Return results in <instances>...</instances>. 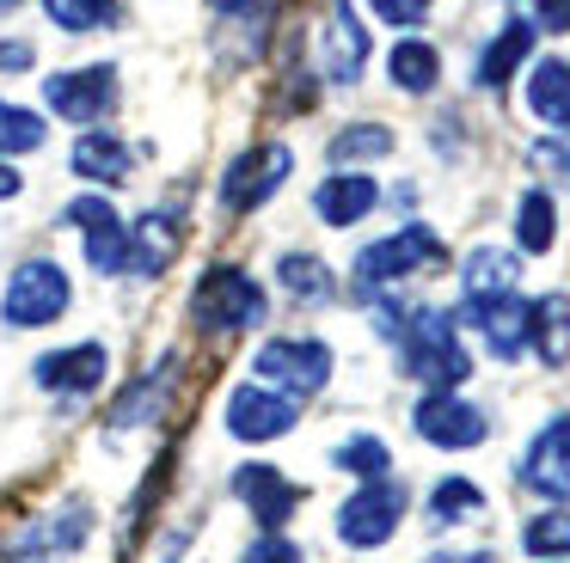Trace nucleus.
<instances>
[{"label": "nucleus", "instance_id": "2", "mask_svg": "<svg viewBox=\"0 0 570 563\" xmlns=\"http://www.w3.org/2000/svg\"><path fill=\"white\" fill-rule=\"evenodd\" d=\"M190 318L203 337H227V330H252L264 318V288L234 264H215L190 294Z\"/></svg>", "mask_w": 570, "mask_h": 563}, {"label": "nucleus", "instance_id": "27", "mask_svg": "<svg viewBox=\"0 0 570 563\" xmlns=\"http://www.w3.org/2000/svg\"><path fill=\"white\" fill-rule=\"evenodd\" d=\"M276 282H283L295 300H332V269L320 264V257H307V251H288L283 264H276Z\"/></svg>", "mask_w": 570, "mask_h": 563}, {"label": "nucleus", "instance_id": "9", "mask_svg": "<svg viewBox=\"0 0 570 563\" xmlns=\"http://www.w3.org/2000/svg\"><path fill=\"white\" fill-rule=\"evenodd\" d=\"M411 423H417V435L430 447H479L484 441V411L466 404L460 392H423Z\"/></svg>", "mask_w": 570, "mask_h": 563}, {"label": "nucleus", "instance_id": "38", "mask_svg": "<svg viewBox=\"0 0 570 563\" xmlns=\"http://www.w3.org/2000/svg\"><path fill=\"white\" fill-rule=\"evenodd\" d=\"M533 19L546 31H570V0H533Z\"/></svg>", "mask_w": 570, "mask_h": 563}, {"label": "nucleus", "instance_id": "3", "mask_svg": "<svg viewBox=\"0 0 570 563\" xmlns=\"http://www.w3.org/2000/svg\"><path fill=\"white\" fill-rule=\"evenodd\" d=\"M68 300H75V288H68L62 264H56V257H26V264L7 276L0 313H7V325L38 330V325H56V318L68 313Z\"/></svg>", "mask_w": 570, "mask_h": 563}, {"label": "nucleus", "instance_id": "5", "mask_svg": "<svg viewBox=\"0 0 570 563\" xmlns=\"http://www.w3.org/2000/svg\"><path fill=\"white\" fill-rule=\"evenodd\" d=\"M258 374L276 392H288V398H307V392H320L332 379V349L320 337H276L258 349Z\"/></svg>", "mask_w": 570, "mask_h": 563}, {"label": "nucleus", "instance_id": "39", "mask_svg": "<svg viewBox=\"0 0 570 563\" xmlns=\"http://www.w3.org/2000/svg\"><path fill=\"white\" fill-rule=\"evenodd\" d=\"M31 68V43H0V73H19Z\"/></svg>", "mask_w": 570, "mask_h": 563}, {"label": "nucleus", "instance_id": "29", "mask_svg": "<svg viewBox=\"0 0 570 563\" xmlns=\"http://www.w3.org/2000/svg\"><path fill=\"white\" fill-rule=\"evenodd\" d=\"M393 154V129L381 122H350V129L332 135V166H356V159H381Z\"/></svg>", "mask_w": 570, "mask_h": 563}, {"label": "nucleus", "instance_id": "23", "mask_svg": "<svg viewBox=\"0 0 570 563\" xmlns=\"http://www.w3.org/2000/svg\"><path fill=\"white\" fill-rule=\"evenodd\" d=\"M533 49V24L528 19H509L503 31L491 37V49L479 56V86H503L509 73L521 68V56Z\"/></svg>", "mask_w": 570, "mask_h": 563}, {"label": "nucleus", "instance_id": "22", "mask_svg": "<svg viewBox=\"0 0 570 563\" xmlns=\"http://www.w3.org/2000/svg\"><path fill=\"white\" fill-rule=\"evenodd\" d=\"M528 110L540 122H552V129H570V61H533Z\"/></svg>", "mask_w": 570, "mask_h": 563}, {"label": "nucleus", "instance_id": "10", "mask_svg": "<svg viewBox=\"0 0 570 563\" xmlns=\"http://www.w3.org/2000/svg\"><path fill=\"white\" fill-rule=\"evenodd\" d=\"M68 220L87 233V264L99 269V276L129 269V227L117 220V208L105 203V196H75V203H68Z\"/></svg>", "mask_w": 570, "mask_h": 563}, {"label": "nucleus", "instance_id": "26", "mask_svg": "<svg viewBox=\"0 0 570 563\" xmlns=\"http://www.w3.org/2000/svg\"><path fill=\"white\" fill-rule=\"evenodd\" d=\"M43 135H50V122H43L38 110L13 105V98H0V159H13V154H38Z\"/></svg>", "mask_w": 570, "mask_h": 563}, {"label": "nucleus", "instance_id": "19", "mask_svg": "<svg viewBox=\"0 0 570 563\" xmlns=\"http://www.w3.org/2000/svg\"><path fill=\"white\" fill-rule=\"evenodd\" d=\"M374 203H381V184L362 178V171H337V178H325L320 190H313V208H320L325 227H356Z\"/></svg>", "mask_w": 570, "mask_h": 563}, {"label": "nucleus", "instance_id": "32", "mask_svg": "<svg viewBox=\"0 0 570 563\" xmlns=\"http://www.w3.org/2000/svg\"><path fill=\"white\" fill-rule=\"evenodd\" d=\"M337 465H344V472H356V477H386V465H393V453H386V441H374V435H350L344 447L332 453Z\"/></svg>", "mask_w": 570, "mask_h": 563}, {"label": "nucleus", "instance_id": "41", "mask_svg": "<svg viewBox=\"0 0 570 563\" xmlns=\"http://www.w3.org/2000/svg\"><path fill=\"white\" fill-rule=\"evenodd\" d=\"M448 563H491V557H479V551H472V557H448Z\"/></svg>", "mask_w": 570, "mask_h": 563}, {"label": "nucleus", "instance_id": "33", "mask_svg": "<svg viewBox=\"0 0 570 563\" xmlns=\"http://www.w3.org/2000/svg\"><path fill=\"white\" fill-rule=\"evenodd\" d=\"M521 545H528L533 557H564V551H570V514L552 508V514H540V521H528Z\"/></svg>", "mask_w": 570, "mask_h": 563}, {"label": "nucleus", "instance_id": "8", "mask_svg": "<svg viewBox=\"0 0 570 563\" xmlns=\"http://www.w3.org/2000/svg\"><path fill=\"white\" fill-rule=\"evenodd\" d=\"M288 166H295V154H288L283 141H264V147H252V154H239L222 178V203L234 208V215H252L258 203L276 196V184L288 178Z\"/></svg>", "mask_w": 570, "mask_h": 563}, {"label": "nucleus", "instance_id": "28", "mask_svg": "<svg viewBox=\"0 0 570 563\" xmlns=\"http://www.w3.org/2000/svg\"><path fill=\"white\" fill-rule=\"evenodd\" d=\"M515 239H521V251H552L558 215H552V196H546V190H528V196H521V208H515Z\"/></svg>", "mask_w": 570, "mask_h": 563}, {"label": "nucleus", "instance_id": "42", "mask_svg": "<svg viewBox=\"0 0 570 563\" xmlns=\"http://www.w3.org/2000/svg\"><path fill=\"white\" fill-rule=\"evenodd\" d=\"M0 7H19V0H0Z\"/></svg>", "mask_w": 570, "mask_h": 563}, {"label": "nucleus", "instance_id": "4", "mask_svg": "<svg viewBox=\"0 0 570 563\" xmlns=\"http://www.w3.org/2000/svg\"><path fill=\"white\" fill-rule=\"evenodd\" d=\"M435 264H442V239H435L430 227H399V233L374 239L368 251L356 257V288L374 300L386 282H405V276H417V269H435Z\"/></svg>", "mask_w": 570, "mask_h": 563}, {"label": "nucleus", "instance_id": "11", "mask_svg": "<svg viewBox=\"0 0 570 563\" xmlns=\"http://www.w3.org/2000/svg\"><path fill=\"white\" fill-rule=\"evenodd\" d=\"M295 398L276 386H239L234 398H227V428H234V441H276L295 428Z\"/></svg>", "mask_w": 570, "mask_h": 563}, {"label": "nucleus", "instance_id": "15", "mask_svg": "<svg viewBox=\"0 0 570 563\" xmlns=\"http://www.w3.org/2000/svg\"><path fill=\"white\" fill-rule=\"evenodd\" d=\"M87 526H92V514L80 508V502H62L56 514H43V521H31L26 533H19L13 557L19 563H56V557H68V551H80Z\"/></svg>", "mask_w": 570, "mask_h": 563}, {"label": "nucleus", "instance_id": "31", "mask_svg": "<svg viewBox=\"0 0 570 563\" xmlns=\"http://www.w3.org/2000/svg\"><path fill=\"white\" fill-rule=\"evenodd\" d=\"M62 31H99V24H117V0H43Z\"/></svg>", "mask_w": 570, "mask_h": 563}, {"label": "nucleus", "instance_id": "17", "mask_svg": "<svg viewBox=\"0 0 570 563\" xmlns=\"http://www.w3.org/2000/svg\"><path fill=\"white\" fill-rule=\"evenodd\" d=\"M105 367H111V355H105V343H75V349H56L43 355L31 374H38L43 392H62V398H80V392H92L105 379Z\"/></svg>", "mask_w": 570, "mask_h": 563}, {"label": "nucleus", "instance_id": "16", "mask_svg": "<svg viewBox=\"0 0 570 563\" xmlns=\"http://www.w3.org/2000/svg\"><path fill=\"white\" fill-rule=\"evenodd\" d=\"M234 490H239V502L252 508V521H258L264 533H276V526L295 514V502H301V490L288 484L276 465H239V472H234Z\"/></svg>", "mask_w": 570, "mask_h": 563}, {"label": "nucleus", "instance_id": "12", "mask_svg": "<svg viewBox=\"0 0 570 563\" xmlns=\"http://www.w3.org/2000/svg\"><path fill=\"white\" fill-rule=\"evenodd\" d=\"M320 61L337 86H356L362 68H368V31H362L356 7L350 0H332L325 7V31H320Z\"/></svg>", "mask_w": 570, "mask_h": 563}, {"label": "nucleus", "instance_id": "20", "mask_svg": "<svg viewBox=\"0 0 570 563\" xmlns=\"http://www.w3.org/2000/svg\"><path fill=\"white\" fill-rule=\"evenodd\" d=\"M515 276H521V264L509 251H497V245H479V251L460 264V288H466V300H497V294H515Z\"/></svg>", "mask_w": 570, "mask_h": 563}, {"label": "nucleus", "instance_id": "21", "mask_svg": "<svg viewBox=\"0 0 570 563\" xmlns=\"http://www.w3.org/2000/svg\"><path fill=\"white\" fill-rule=\"evenodd\" d=\"M68 166H75L80 178H92V184H124L129 178V147L117 141V135H105V129H87L75 141V154H68Z\"/></svg>", "mask_w": 570, "mask_h": 563}, {"label": "nucleus", "instance_id": "18", "mask_svg": "<svg viewBox=\"0 0 570 563\" xmlns=\"http://www.w3.org/2000/svg\"><path fill=\"white\" fill-rule=\"evenodd\" d=\"M178 245H185V220H178V208H148V215L129 227V269L160 276V269L178 257Z\"/></svg>", "mask_w": 570, "mask_h": 563}, {"label": "nucleus", "instance_id": "30", "mask_svg": "<svg viewBox=\"0 0 570 563\" xmlns=\"http://www.w3.org/2000/svg\"><path fill=\"white\" fill-rule=\"evenodd\" d=\"M479 508H484V496H479V484H466V477H448V484H435V496H430V521L435 526L472 521Z\"/></svg>", "mask_w": 570, "mask_h": 563}, {"label": "nucleus", "instance_id": "35", "mask_svg": "<svg viewBox=\"0 0 570 563\" xmlns=\"http://www.w3.org/2000/svg\"><path fill=\"white\" fill-rule=\"evenodd\" d=\"M239 563H301V551L288 545V539L264 533V539H252V545H246V557H239Z\"/></svg>", "mask_w": 570, "mask_h": 563}, {"label": "nucleus", "instance_id": "14", "mask_svg": "<svg viewBox=\"0 0 570 563\" xmlns=\"http://www.w3.org/2000/svg\"><path fill=\"white\" fill-rule=\"evenodd\" d=\"M521 477H528V490H540V496L570 502V416H552V423L533 435L528 460H521Z\"/></svg>", "mask_w": 570, "mask_h": 563}, {"label": "nucleus", "instance_id": "1", "mask_svg": "<svg viewBox=\"0 0 570 563\" xmlns=\"http://www.w3.org/2000/svg\"><path fill=\"white\" fill-rule=\"evenodd\" d=\"M399 355H405V374H417L430 392H454L460 379L472 374L466 349H460V330H454V313H442V306H417V313H405V325H399Z\"/></svg>", "mask_w": 570, "mask_h": 563}, {"label": "nucleus", "instance_id": "13", "mask_svg": "<svg viewBox=\"0 0 570 563\" xmlns=\"http://www.w3.org/2000/svg\"><path fill=\"white\" fill-rule=\"evenodd\" d=\"M466 318L484 330L491 355H503V362H515V355L533 343V300H521V294H497V300H466Z\"/></svg>", "mask_w": 570, "mask_h": 563}, {"label": "nucleus", "instance_id": "24", "mask_svg": "<svg viewBox=\"0 0 570 563\" xmlns=\"http://www.w3.org/2000/svg\"><path fill=\"white\" fill-rule=\"evenodd\" d=\"M386 68H393V86H405V92H430V86L442 80V56H435V43H423V37H405V43L386 56Z\"/></svg>", "mask_w": 570, "mask_h": 563}, {"label": "nucleus", "instance_id": "25", "mask_svg": "<svg viewBox=\"0 0 570 563\" xmlns=\"http://www.w3.org/2000/svg\"><path fill=\"white\" fill-rule=\"evenodd\" d=\"M533 343H540L546 362H570V300L564 294L533 300Z\"/></svg>", "mask_w": 570, "mask_h": 563}, {"label": "nucleus", "instance_id": "34", "mask_svg": "<svg viewBox=\"0 0 570 563\" xmlns=\"http://www.w3.org/2000/svg\"><path fill=\"white\" fill-rule=\"evenodd\" d=\"M173 379V367H160V374L148 379V386H129V398L117 404V416H111V428H129V423H148L154 416V404H160V386Z\"/></svg>", "mask_w": 570, "mask_h": 563}, {"label": "nucleus", "instance_id": "7", "mask_svg": "<svg viewBox=\"0 0 570 563\" xmlns=\"http://www.w3.org/2000/svg\"><path fill=\"white\" fill-rule=\"evenodd\" d=\"M43 105L56 110V117H68V122H99L105 110L117 105V68L111 61H99V68H75V73H50L43 80Z\"/></svg>", "mask_w": 570, "mask_h": 563}, {"label": "nucleus", "instance_id": "6", "mask_svg": "<svg viewBox=\"0 0 570 563\" xmlns=\"http://www.w3.org/2000/svg\"><path fill=\"white\" fill-rule=\"evenodd\" d=\"M399 514H405V490L386 484V477H374V484H362L356 496L337 508V539H344V545H356V551H374V545H386V539H393Z\"/></svg>", "mask_w": 570, "mask_h": 563}, {"label": "nucleus", "instance_id": "40", "mask_svg": "<svg viewBox=\"0 0 570 563\" xmlns=\"http://www.w3.org/2000/svg\"><path fill=\"white\" fill-rule=\"evenodd\" d=\"M13 196H19V171L0 159V203H13Z\"/></svg>", "mask_w": 570, "mask_h": 563}, {"label": "nucleus", "instance_id": "36", "mask_svg": "<svg viewBox=\"0 0 570 563\" xmlns=\"http://www.w3.org/2000/svg\"><path fill=\"white\" fill-rule=\"evenodd\" d=\"M374 12H381L386 24H417L423 12H430V0H368Z\"/></svg>", "mask_w": 570, "mask_h": 563}, {"label": "nucleus", "instance_id": "37", "mask_svg": "<svg viewBox=\"0 0 570 563\" xmlns=\"http://www.w3.org/2000/svg\"><path fill=\"white\" fill-rule=\"evenodd\" d=\"M533 166H546L552 178L570 184V141H540V147H533Z\"/></svg>", "mask_w": 570, "mask_h": 563}]
</instances>
